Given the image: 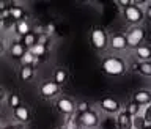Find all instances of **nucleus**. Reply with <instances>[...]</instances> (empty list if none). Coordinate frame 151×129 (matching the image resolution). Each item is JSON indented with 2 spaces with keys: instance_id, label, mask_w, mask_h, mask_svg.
I'll list each match as a JSON object with an SVG mask.
<instances>
[{
  "instance_id": "16",
  "label": "nucleus",
  "mask_w": 151,
  "mask_h": 129,
  "mask_svg": "<svg viewBox=\"0 0 151 129\" xmlns=\"http://www.w3.org/2000/svg\"><path fill=\"white\" fill-rule=\"evenodd\" d=\"M14 32H16L19 36H25L27 33H30V32H32L30 24H28L25 19H24V21H19V22L14 24Z\"/></svg>"
},
{
  "instance_id": "38",
  "label": "nucleus",
  "mask_w": 151,
  "mask_h": 129,
  "mask_svg": "<svg viewBox=\"0 0 151 129\" xmlns=\"http://www.w3.org/2000/svg\"><path fill=\"white\" fill-rule=\"evenodd\" d=\"M6 129H11V128H6Z\"/></svg>"
},
{
  "instance_id": "1",
  "label": "nucleus",
  "mask_w": 151,
  "mask_h": 129,
  "mask_svg": "<svg viewBox=\"0 0 151 129\" xmlns=\"http://www.w3.org/2000/svg\"><path fill=\"white\" fill-rule=\"evenodd\" d=\"M101 68L107 76L118 77V76H123L126 73L127 66H126V61L123 58L113 55V57H106V58L101 61Z\"/></svg>"
},
{
  "instance_id": "20",
  "label": "nucleus",
  "mask_w": 151,
  "mask_h": 129,
  "mask_svg": "<svg viewBox=\"0 0 151 129\" xmlns=\"http://www.w3.org/2000/svg\"><path fill=\"white\" fill-rule=\"evenodd\" d=\"M36 36H38V35H36V33L32 30L30 33H27L25 36H22L21 43H22V44L27 47V49H30V47H33V46L36 44Z\"/></svg>"
},
{
  "instance_id": "27",
  "label": "nucleus",
  "mask_w": 151,
  "mask_h": 129,
  "mask_svg": "<svg viewBox=\"0 0 151 129\" xmlns=\"http://www.w3.org/2000/svg\"><path fill=\"white\" fill-rule=\"evenodd\" d=\"M36 44H41V46H47V47H49V35H46V33L38 35V36H36Z\"/></svg>"
},
{
  "instance_id": "19",
  "label": "nucleus",
  "mask_w": 151,
  "mask_h": 129,
  "mask_svg": "<svg viewBox=\"0 0 151 129\" xmlns=\"http://www.w3.org/2000/svg\"><path fill=\"white\" fill-rule=\"evenodd\" d=\"M33 76H35V69H33V66H22L21 71H19V77H21V80H24V82L32 80Z\"/></svg>"
},
{
  "instance_id": "33",
  "label": "nucleus",
  "mask_w": 151,
  "mask_h": 129,
  "mask_svg": "<svg viewBox=\"0 0 151 129\" xmlns=\"http://www.w3.org/2000/svg\"><path fill=\"white\" fill-rule=\"evenodd\" d=\"M116 5H120V6H123V9H124L126 6L131 5V0H116Z\"/></svg>"
},
{
  "instance_id": "32",
  "label": "nucleus",
  "mask_w": 151,
  "mask_h": 129,
  "mask_svg": "<svg viewBox=\"0 0 151 129\" xmlns=\"http://www.w3.org/2000/svg\"><path fill=\"white\" fill-rule=\"evenodd\" d=\"M143 16L148 19V21H151V2L146 5V8H145V11H143Z\"/></svg>"
},
{
  "instance_id": "11",
  "label": "nucleus",
  "mask_w": 151,
  "mask_h": 129,
  "mask_svg": "<svg viewBox=\"0 0 151 129\" xmlns=\"http://www.w3.org/2000/svg\"><path fill=\"white\" fill-rule=\"evenodd\" d=\"M116 128L118 129H132V117L126 110L116 113Z\"/></svg>"
},
{
  "instance_id": "31",
  "label": "nucleus",
  "mask_w": 151,
  "mask_h": 129,
  "mask_svg": "<svg viewBox=\"0 0 151 129\" xmlns=\"http://www.w3.org/2000/svg\"><path fill=\"white\" fill-rule=\"evenodd\" d=\"M44 32H46V35H52V33H55V25H54V24H47V25L44 27Z\"/></svg>"
},
{
  "instance_id": "37",
  "label": "nucleus",
  "mask_w": 151,
  "mask_h": 129,
  "mask_svg": "<svg viewBox=\"0 0 151 129\" xmlns=\"http://www.w3.org/2000/svg\"><path fill=\"white\" fill-rule=\"evenodd\" d=\"M143 129H151V125H146V126H145Z\"/></svg>"
},
{
  "instance_id": "23",
  "label": "nucleus",
  "mask_w": 151,
  "mask_h": 129,
  "mask_svg": "<svg viewBox=\"0 0 151 129\" xmlns=\"http://www.w3.org/2000/svg\"><path fill=\"white\" fill-rule=\"evenodd\" d=\"M140 109H142V107L139 106V104H135L134 101H131V102L126 106V112L129 113L132 118H134V117H137V115L140 113Z\"/></svg>"
},
{
  "instance_id": "28",
  "label": "nucleus",
  "mask_w": 151,
  "mask_h": 129,
  "mask_svg": "<svg viewBox=\"0 0 151 129\" xmlns=\"http://www.w3.org/2000/svg\"><path fill=\"white\" fill-rule=\"evenodd\" d=\"M142 117H143V120L146 121V125H151V104L145 107V112Z\"/></svg>"
},
{
  "instance_id": "14",
  "label": "nucleus",
  "mask_w": 151,
  "mask_h": 129,
  "mask_svg": "<svg viewBox=\"0 0 151 129\" xmlns=\"http://www.w3.org/2000/svg\"><path fill=\"white\" fill-rule=\"evenodd\" d=\"M8 14H9V17H11L14 22L24 21V17L27 16L25 9H24L22 6H19V5H14L13 8H9V9H8Z\"/></svg>"
},
{
  "instance_id": "35",
  "label": "nucleus",
  "mask_w": 151,
  "mask_h": 129,
  "mask_svg": "<svg viewBox=\"0 0 151 129\" xmlns=\"http://www.w3.org/2000/svg\"><path fill=\"white\" fill-rule=\"evenodd\" d=\"M3 49H5V47H3V41H2V40H0V55H2V54H3Z\"/></svg>"
},
{
  "instance_id": "6",
  "label": "nucleus",
  "mask_w": 151,
  "mask_h": 129,
  "mask_svg": "<svg viewBox=\"0 0 151 129\" xmlns=\"http://www.w3.org/2000/svg\"><path fill=\"white\" fill-rule=\"evenodd\" d=\"M40 93L44 99H50V98H55L57 94L60 93V85H57L54 80H46V82L41 84L40 87Z\"/></svg>"
},
{
  "instance_id": "17",
  "label": "nucleus",
  "mask_w": 151,
  "mask_h": 129,
  "mask_svg": "<svg viewBox=\"0 0 151 129\" xmlns=\"http://www.w3.org/2000/svg\"><path fill=\"white\" fill-rule=\"evenodd\" d=\"M28 52L35 57V58L40 60V57H46L47 55V52H49V47L47 46H41V44H35L33 47H30L28 49Z\"/></svg>"
},
{
  "instance_id": "8",
  "label": "nucleus",
  "mask_w": 151,
  "mask_h": 129,
  "mask_svg": "<svg viewBox=\"0 0 151 129\" xmlns=\"http://www.w3.org/2000/svg\"><path fill=\"white\" fill-rule=\"evenodd\" d=\"M101 109L104 112H107V113H118L120 109H121V106H120V102H118L115 98L107 96V98L101 99Z\"/></svg>"
},
{
  "instance_id": "12",
  "label": "nucleus",
  "mask_w": 151,
  "mask_h": 129,
  "mask_svg": "<svg viewBox=\"0 0 151 129\" xmlns=\"http://www.w3.org/2000/svg\"><path fill=\"white\" fill-rule=\"evenodd\" d=\"M13 113H14V118H16L17 121H21V123H28L30 121V110H28L25 106H22V104L14 109Z\"/></svg>"
},
{
  "instance_id": "18",
  "label": "nucleus",
  "mask_w": 151,
  "mask_h": 129,
  "mask_svg": "<svg viewBox=\"0 0 151 129\" xmlns=\"http://www.w3.org/2000/svg\"><path fill=\"white\" fill-rule=\"evenodd\" d=\"M66 79H68V73H66L63 68H57L54 71V79L52 80H54L57 85H63L66 82Z\"/></svg>"
},
{
  "instance_id": "13",
  "label": "nucleus",
  "mask_w": 151,
  "mask_h": 129,
  "mask_svg": "<svg viewBox=\"0 0 151 129\" xmlns=\"http://www.w3.org/2000/svg\"><path fill=\"white\" fill-rule=\"evenodd\" d=\"M28 49L25 46L22 44L21 41H16V43H13L11 47H9V55L13 57V58H16V60H21V57L25 54Z\"/></svg>"
},
{
  "instance_id": "7",
  "label": "nucleus",
  "mask_w": 151,
  "mask_h": 129,
  "mask_svg": "<svg viewBox=\"0 0 151 129\" xmlns=\"http://www.w3.org/2000/svg\"><path fill=\"white\" fill-rule=\"evenodd\" d=\"M55 106H57V110H58L61 115H65V117H71L76 112V104L71 101L69 98H65V96L57 99Z\"/></svg>"
},
{
  "instance_id": "10",
  "label": "nucleus",
  "mask_w": 151,
  "mask_h": 129,
  "mask_svg": "<svg viewBox=\"0 0 151 129\" xmlns=\"http://www.w3.org/2000/svg\"><path fill=\"white\" fill-rule=\"evenodd\" d=\"M109 44H110L112 49H115V50H124L127 47L124 33H115V35H112L109 38Z\"/></svg>"
},
{
  "instance_id": "21",
  "label": "nucleus",
  "mask_w": 151,
  "mask_h": 129,
  "mask_svg": "<svg viewBox=\"0 0 151 129\" xmlns=\"http://www.w3.org/2000/svg\"><path fill=\"white\" fill-rule=\"evenodd\" d=\"M19 61H21V65H22V66H33V65H35L36 61H38V58H35V57H33L30 52L27 50L25 54L21 57V60H19Z\"/></svg>"
},
{
  "instance_id": "24",
  "label": "nucleus",
  "mask_w": 151,
  "mask_h": 129,
  "mask_svg": "<svg viewBox=\"0 0 151 129\" xmlns=\"http://www.w3.org/2000/svg\"><path fill=\"white\" fill-rule=\"evenodd\" d=\"M8 106L13 109H16L17 106H21V96H19V94H16V93H11L8 96Z\"/></svg>"
},
{
  "instance_id": "4",
  "label": "nucleus",
  "mask_w": 151,
  "mask_h": 129,
  "mask_svg": "<svg viewBox=\"0 0 151 129\" xmlns=\"http://www.w3.org/2000/svg\"><path fill=\"white\" fill-rule=\"evenodd\" d=\"M90 40H91V44L96 50H104L109 46V36L106 30H102V28H93Z\"/></svg>"
},
{
  "instance_id": "36",
  "label": "nucleus",
  "mask_w": 151,
  "mask_h": 129,
  "mask_svg": "<svg viewBox=\"0 0 151 129\" xmlns=\"http://www.w3.org/2000/svg\"><path fill=\"white\" fill-rule=\"evenodd\" d=\"M5 96V92H3V88H0V99H2Z\"/></svg>"
},
{
  "instance_id": "3",
  "label": "nucleus",
  "mask_w": 151,
  "mask_h": 129,
  "mask_svg": "<svg viewBox=\"0 0 151 129\" xmlns=\"http://www.w3.org/2000/svg\"><path fill=\"white\" fill-rule=\"evenodd\" d=\"M123 16H124L126 22L134 24V25H135V24H140L145 19L143 9H142L139 5H132V2H131L129 6H126L124 9H123Z\"/></svg>"
},
{
  "instance_id": "25",
  "label": "nucleus",
  "mask_w": 151,
  "mask_h": 129,
  "mask_svg": "<svg viewBox=\"0 0 151 129\" xmlns=\"http://www.w3.org/2000/svg\"><path fill=\"white\" fill-rule=\"evenodd\" d=\"M146 126V121L143 120V117L142 115H137L132 118V128L134 129H143Z\"/></svg>"
},
{
  "instance_id": "29",
  "label": "nucleus",
  "mask_w": 151,
  "mask_h": 129,
  "mask_svg": "<svg viewBox=\"0 0 151 129\" xmlns=\"http://www.w3.org/2000/svg\"><path fill=\"white\" fill-rule=\"evenodd\" d=\"M65 129H79V121L76 120V118H69Z\"/></svg>"
},
{
  "instance_id": "34",
  "label": "nucleus",
  "mask_w": 151,
  "mask_h": 129,
  "mask_svg": "<svg viewBox=\"0 0 151 129\" xmlns=\"http://www.w3.org/2000/svg\"><path fill=\"white\" fill-rule=\"evenodd\" d=\"M137 66H139V61H134V63L131 65V71H137Z\"/></svg>"
},
{
  "instance_id": "5",
  "label": "nucleus",
  "mask_w": 151,
  "mask_h": 129,
  "mask_svg": "<svg viewBox=\"0 0 151 129\" xmlns=\"http://www.w3.org/2000/svg\"><path fill=\"white\" fill-rule=\"evenodd\" d=\"M77 121H79L85 129H93V128H96V126L99 125V117H98V113H96V112L90 109L88 112L80 113Z\"/></svg>"
},
{
  "instance_id": "26",
  "label": "nucleus",
  "mask_w": 151,
  "mask_h": 129,
  "mask_svg": "<svg viewBox=\"0 0 151 129\" xmlns=\"http://www.w3.org/2000/svg\"><path fill=\"white\" fill-rule=\"evenodd\" d=\"M90 110V106H88V102H85V101H80L79 104H76V112L79 113H85V112H88Z\"/></svg>"
},
{
  "instance_id": "2",
  "label": "nucleus",
  "mask_w": 151,
  "mask_h": 129,
  "mask_svg": "<svg viewBox=\"0 0 151 129\" xmlns=\"http://www.w3.org/2000/svg\"><path fill=\"white\" fill-rule=\"evenodd\" d=\"M124 36H126V44H127V47L137 49L139 46H142V43H143L146 33H145V28H142L140 25H135V27H131Z\"/></svg>"
},
{
  "instance_id": "30",
  "label": "nucleus",
  "mask_w": 151,
  "mask_h": 129,
  "mask_svg": "<svg viewBox=\"0 0 151 129\" xmlns=\"http://www.w3.org/2000/svg\"><path fill=\"white\" fill-rule=\"evenodd\" d=\"M0 24H2V25H3L5 28H9V27H14V24H16V22H14L11 17H6V19H5V21H2Z\"/></svg>"
},
{
  "instance_id": "15",
  "label": "nucleus",
  "mask_w": 151,
  "mask_h": 129,
  "mask_svg": "<svg viewBox=\"0 0 151 129\" xmlns=\"http://www.w3.org/2000/svg\"><path fill=\"white\" fill-rule=\"evenodd\" d=\"M135 55L140 61H150L151 60V47L150 46H139L135 49Z\"/></svg>"
},
{
  "instance_id": "22",
  "label": "nucleus",
  "mask_w": 151,
  "mask_h": 129,
  "mask_svg": "<svg viewBox=\"0 0 151 129\" xmlns=\"http://www.w3.org/2000/svg\"><path fill=\"white\" fill-rule=\"evenodd\" d=\"M137 71L143 76H148L151 77V61H139V66H137Z\"/></svg>"
},
{
  "instance_id": "9",
  "label": "nucleus",
  "mask_w": 151,
  "mask_h": 129,
  "mask_svg": "<svg viewBox=\"0 0 151 129\" xmlns=\"http://www.w3.org/2000/svg\"><path fill=\"white\" fill-rule=\"evenodd\" d=\"M132 101L139 106H150L151 104V90H137L134 93V98Z\"/></svg>"
}]
</instances>
